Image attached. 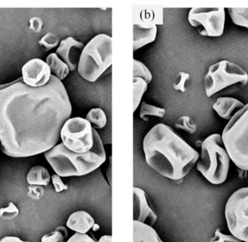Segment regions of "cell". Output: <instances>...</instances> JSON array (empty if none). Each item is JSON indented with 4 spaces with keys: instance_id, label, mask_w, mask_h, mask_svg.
<instances>
[{
    "instance_id": "f35d334b",
    "label": "cell",
    "mask_w": 248,
    "mask_h": 242,
    "mask_svg": "<svg viewBox=\"0 0 248 242\" xmlns=\"http://www.w3.org/2000/svg\"><path fill=\"white\" fill-rule=\"evenodd\" d=\"M238 170V176L240 179H246L248 177V172L246 170H242V169L237 168Z\"/></svg>"
},
{
    "instance_id": "8fae6325",
    "label": "cell",
    "mask_w": 248,
    "mask_h": 242,
    "mask_svg": "<svg viewBox=\"0 0 248 242\" xmlns=\"http://www.w3.org/2000/svg\"><path fill=\"white\" fill-rule=\"evenodd\" d=\"M21 78L31 88L45 87L52 77L50 68L45 61L39 58L30 60L21 68Z\"/></svg>"
},
{
    "instance_id": "2e32d148",
    "label": "cell",
    "mask_w": 248,
    "mask_h": 242,
    "mask_svg": "<svg viewBox=\"0 0 248 242\" xmlns=\"http://www.w3.org/2000/svg\"><path fill=\"white\" fill-rule=\"evenodd\" d=\"M95 224L94 218L88 212L84 211H77L71 214L66 222L69 229L78 234H88Z\"/></svg>"
},
{
    "instance_id": "cb8c5ba5",
    "label": "cell",
    "mask_w": 248,
    "mask_h": 242,
    "mask_svg": "<svg viewBox=\"0 0 248 242\" xmlns=\"http://www.w3.org/2000/svg\"><path fill=\"white\" fill-rule=\"evenodd\" d=\"M86 119L94 125L93 128L102 129L107 124V116L101 108H93L88 112Z\"/></svg>"
},
{
    "instance_id": "30bf717a",
    "label": "cell",
    "mask_w": 248,
    "mask_h": 242,
    "mask_svg": "<svg viewBox=\"0 0 248 242\" xmlns=\"http://www.w3.org/2000/svg\"><path fill=\"white\" fill-rule=\"evenodd\" d=\"M188 21L201 36L220 37L225 29L226 8L192 7L188 14Z\"/></svg>"
},
{
    "instance_id": "ba28073f",
    "label": "cell",
    "mask_w": 248,
    "mask_h": 242,
    "mask_svg": "<svg viewBox=\"0 0 248 242\" xmlns=\"http://www.w3.org/2000/svg\"><path fill=\"white\" fill-rule=\"evenodd\" d=\"M224 215L230 234L248 242V186L237 189L229 197Z\"/></svg>"
},
{
    "instance_id": "5bb4252c",
    "label": "cell",
    "mask_w": 248,
    "mask_h": 242,
    "mask_svg": "<svg viewBox=\"0 0 248 242\" xmlns=\"http://www.w3.org/2000/svg\"><path fill=\"white\" fill-rule=\"evenodd\" d=\"M133 25L153 27L163 24V7L156 6H134Z\"/></svg>"
},
{
    "instance_id": "ac0fdd59",
    "label": "cell",
    "mask_w": 248,
    "mask_h": 242,
    "mask_svg": "<svg viewBox=\"0 0 248 242\" xmlns=\"http://www.w3.org/2000/svg\"><path fill=\"white\" fill-rule=\"evenodd\" d=\"M133 242H164L157 231L147 224L133 221Z\"/></svg>"
},
{
    "instance_id": "8d00e7d4",
    "label": "cell",
    "mask_w": 248,
    "mask_h": 242,
    "mask_svg": "<svg viewBox=\"0 0 248 242\" xmlns=\"http://www.w3.org/2000/svg\"><path fill=\"white\" fill-rule=\"evenodd\" d=\"M0 242H26L23 241V240H20V238L17 237H10V236H8V237H4L0 240Z\"/></svg>"
},
{
    "instance_id": "52a82bcc",
    "label": "cell",
    "mask_w": 248,
    "mask_h": 242,
    "mask_svg": "<svg viewBox=\"0 0 248 242\" xmlns=\"http://www.w3.org/2000/svg\"><path fill=\"white\" fill-rule=\"evenodd\" d=\"M221 137L231 161L248 171V103L227 122Z\"/></svg>"
},
{
    "instance_id": "83f0119b",
    "label": "cell",
    "mask_w": 248,
    "mask_h": 242,
    "mask_svg": "<svg viewBox=\"0 0 248 242\" xmlns=\"http://www.w3.org/2000/svg\"><path fill=\"white\" fill-rule=\"evenodd\" d=\"M60 39L56 35L52 33H47L42 36L39 41V46L43 47L46 51H49L60 45Z\"/></svg>"
},
{
    "instance_id": "5b68a950",
    "label": "cell",
    "mask_w": 248,
    "mask_h": 242,
    "mask_svg": "<svg viewBox=\"0 0 248 242\" xmlns=\"http://www.w3.org/2000/svg\"><path fill=\"white\" fill-rule=\"evenodd\" d=\"M248 84L247 71L227 60L210 65L204 77V88L208 98L219 93L236 92L244 89Z\"/></svg>"
},
{
    "instance_id": "f546056e",
    "label": "cell",
    "mask_w": 248,
    "mask_h": 242,
    "mask_svg": "<svg viewBox=\"0 0 248 242\" xmlns=\"http://www.w3.org/2000/svg\"><path fill=\"white\" fill-rule=\"evenodd\" d=\"M19 215V209L13 202H9L5 208H0V218L1 219L13 220Z\"/></svg>"
},
{
    "instance_id": "836d02e7",
    "label": "cell",
    "mask_w": 248,
    "mask_h": 242,
    "mask_svg": "<svg viewBox=\"0 0 248 242\" xmlns=\"http://www.w3.org/2000/svg\"><path fill=\"white\" fill-rule=\"evenodd\" d=\"M43 20L40 17H37V16H34V17H31L29 20V29L32 30V31L34 32V33H40L42 31V29H43Z\"/></svg>"
},
{
    "instance_id": "e575fe53",
    "label": "cell",
    "mask_w": 248,
    "mask_h": 242,
    "mask_svg": "<svg viewBox=\"0 0 248 242\" xmlns=\"http://www.w3.org/2000/svg\"><path fill=\"white\" fill-rule=\"evenodd\" d=\"M51 179H52V183H53L55 192H56L57 193H60V192H62V191L67 190V189H68V185L65 184V183L62 182L61 176H58V175H52Z\"/></svg>"
},
{
    "instance_id": "277c9868",
    "label": "cell",
    "mask_w": 248,
    "mask_h": 242,
    "mask_svg": "<svg viewBox=\"0 0 248 242\" xmlns=\"http://www.w3.org/2000/svg\"><path fill=\"white\" fill-rule=\"evenodd\" d=\"M230 162L221 134H211L202 141L197 170L211 184H222L227 181Z\"/></svg>"
},
{
    "instance_id": "7c38bea8",
    "label": "cell",
    "mask_w": 248,
    "mask_h": 242,
    "mask_svg": "<svg viewBox=\"0 0 248 242\" xmlns=\"http://www.w3.org/2000/svg\"><path fill=\"white\" fill-rule=\"evenodd\" d=\"M133 221L152 227L157 219V215L149 204L147 194L139 187L133 188Z\"/></svg>"
},
{
    "instance_id": "d6a6232c",
    "label": "cell",
    "mask_w": 248,
    "mask_h": 242,
    "mask_svg": "<svg viewBox=\"0 0 248 242\" xmlns=\"http://www.w3.org/2000/svg\"><path fill=\"white\" fill-rule=\"evenodd\" d=\"M66 242H97V241L91 233L84 234L76 233L72 237H70Z\"/></svg>"
},
{
    "instance_id": "4dcf8cb0",
    "label": "cell",
    "mask_w": 248,
    "mask_h": 242,
    "mask_svg": "<svg viewBox=\"0 0 248 242\" xmlns=\"http://www.w3.org/2000/svg\"><path fill=\"white\" fill-rule=\"evenodd\" d=\"M210 242H243L241 240L234 237L232 234H227L223 232L222 228H218L216 230L214 237Z\"/></svg>"
},
{
    "instance_id": "44dd1931",
    "label": "cell",
    "mask_w": 248,
    "mask_h": 242,
    "mask_svg": "<svg viewBox=\"0 0 248 242\" xmlns=\"http://www.w3.org/2000/svg\"><path fill=\"white\" fill-rule=\"evenodd\" d=\"M148 84L142 78H133V112H135L141 103V99L147 90Z\"/></svg>"
},
{
    "instance_id": "d4e9b609",
    "label": "cell",
    "mask_w": 248,
    "mask_h": 242,
    "mask_svg": "<svg viewBox=\"0 0 248 242\" xmlns=\"http://www.w3.org/2000/svg\"><path fill=\"white\" fill-rule=\"evenodd\" d=\"M133 78H140L144 79L147 84L153 80V74L149 68L141 61L133 60Z\"/></svg>"
},
{
    "instance_id": "603a6c76",
    "label": "cell",
    "mask_w": 248,
    "mask_h": 242,
    "mask_svg": "<svg viewBox=\"0 0 248 242\" xmlns=\"http://www.w3.org/2000/svg\"><path fill=\"white\" fill-rule=\"evenodd\" d=\"M166 113V110L161 107L147 104L144 102H141L140 104V117L143 121H148L149 116H155V117L163 119Z\"/></svg>"
},
{
    "instance_id": "6da1fadb",
    "label": "cell",
    "mask_w": 248,
    "mask_h": 242,
    "mask_svg": "<svg viewBox=\"0 0 248 242\" xmlns=\"http://www.w3.org/2000/svg\"><path fill=\"white\" fill-rule=\"evenodd\" d=\"M72 105L62 81L52 75L40 88L21 77L0 85V148L8 157H32L49 151L61 139Z\"/></svg>"
},
{
    "instance_id": "ab89813d",
    "label": "cell",
    "mask_w": 248,
    "mask_h": 242,
    "mask_svg": "<svg viewBox=\"0 0 248 242\" xmlns=\"http://www.w3.org/2000/svg\"><path fill=\"white\" fill-rule=\"evenodd\" d=\"M100 226L98 225L97 224H94V226H93V229L94 231H99V229H100Z\"/></svg>"
},
{
    "instance_id": "484cf974",
    "label": "cell",
    "mask_w": 248,
    "mask_h": 242,
    "mask_svg": "<svg viewBox=\"0 0 248 242\" xmlns=\"http://www.w3.org/2000/svg\"><path fill=\"white\" fill-rule=\"evenodd\" d=\"M175 127L178 129L183 130L189 134H195L198 129V126L195 121L187 116H182L179 117L175 122Z\"/></svg>"
},
{
    "instance_id": "9c48e42d",
    "label": "cell",
    "mask_w": 248,
    "mask_h": 242,
    "mask_svg": "<svg viewBox=\"0 0 248 242\" xmlns=\"http://www.w3.org/2000/svg\"><path fill=\"white\" fill-rule=\"evenodd\" d=\"M93 129V125L87 119L71 118L64 123L61 129V141L73 152H88L94 146Z\"/></svg>"
},
{
    "instance_id": "4316f807",
    "label": "cell",
    "mask_w": 248,
    "mask_h": 242,
    "mask_svg": "<svg viewBox=\"0 0 248 242\" xmlns=\"http://www.w3.org/2000/svg\"><path fill=\"white\" fill-rule=\"evenodd\" d=\"M68 234V230L65 227H60L55 231L43 236L41 242H65Z\"/></svg>"
},
{
    "instance_id": "7402d4cb",
    "label": "cell",
    "mask_w": 248,
    "mask_h": 242,
    "mask_svg": "<svg viewBox=\"0 0 248 242\" xmlns=\"http://www.w3.org/2000/svg\"><path fill=\"white\" fill-rule=\"evenodd\" d=\"M229 15L234 24L248 30V8L246 7H228Z\"/></svg>"
},
{
    "instance_id": "8992f818",
    "label": "cell",
    "mask_w": 248,
    "mask_h": 242,
    "mask_svg": "<svg viewBox=\"0 0 248 242\" xmlns=\"http://www.w3.org/2000/svg\"><path fill=\"white\" fill-rule=\"evenodd\" d=\"M112 65V37L100 33L84 46L79 62L78 73L89 82H95Z\"/></svg>"
},
{
    "instance_id": "74e56055",
    "label": "cell",
    "mask_w": 248,
    "mask_h": 242,
    "mask_svg": "<svg viewBox=\"0 0 248 242\" xmlns=\"http://www.w3.org/2000/svg\"><path fill=\"white\" fill-rule=\"evenodd\" d=\"M97 242H112L111 235H104Z\"/></svg>"
},
{
    "instance_id": "ffe728a7",
    "label": "cell",
    "mask_w": 248,
    "mask_h": 242,
    "mask_svg": "<svg viewBox=\"0 0 248 242\" xmlns=\"http://www.w3.org/2000/svg\"><path fill=\"white\" fill-rule=\"evenodd\" d=\"M46 62L50 68L52 75L62 81L65 79L70 73V69L66 63L63 62L56 53H51L48 55Z\"/></svg>"
},
{
    "instance_id": "e0dca14e",
    "label": "cell",
    "mask_w": 248,
    "mask_h": 242,
    "mask_svg": "<svg viewBox=\"0 0 248 242\" xmlns=\"http://www.w3.org/2000/svg\"><path fill=\"white\" fill-rule=\"evenodd\" d=\"M157 27L133 25V50H138L143 46L155 42L157 37Z\"/></svg>"
},
{
    "instance_id": "4fadbf2b",
    "label": "cell",
    "mask_w": 248,
    "mask_h": 242,
    "mask_svg": "<svg viewBox=\"0 0 248 242\" xmlns=\"http://www.w3.org/2000/svg\"><path fill=\"white\" fill-rule=\"evenodd\" d=\"M85 45L78 42L75 38L68 36L61 41L55 53L67 64L70 71H74L78 68L81 52Z\"/></svg>"
},
{
    "instance_id": "7a4b0ae2",
    "label": "cell",
    "mask_w": 248,
    "mask_h": 242,
    "mask_svg": "<svg viewBox=\"0 0 248 242\" xmlns=\"http://www.w3.org/2000/svg\"><path fill=\"white\" fill-rule=\"evenodd\" d=\"M146 163L157 173L181 183L197 164L200 153L170 126L158 123L143 140Z\"/></svg>"
},
{
    "instance_id": "3957f363",
    "label": "cell",
    "mask_w": 248,
    "mask_h": 242,
    "mask_svg": "<svg viewBox=\"0 0 248 242\" xmlns=\"http://www.w3.org/2000/svg\"><path fill=\"white\" fill-rule=\"evenodd\" d=\"M93 132L94 146L88 152H73L61 143L44 153L55 174L61 178L86 176L98 169L106 161L107 155L103 140L95 128Z\"/></svg>"
},
{
    "instance_id": "d590c367",
    "label": "cell",
    "mask_w": 248,
    "mask_h": 242,
    "mask_svg": "<svg viewBox=\"0 0 248 242\" xmlns=\"http://www.w3.org/2000/svg\"><path fill=\"white\" fill-rule=\"evenodd\" d=\"M109 166L108 168L107 169L106 171V175H107L108 180L109 184L111 186L112 183V157L110 156L109 157Z\"/></svg>"
},
{
    "instance_id": "9a60e30c",
    "label": "cell",
    "mask_w": 248,
    "mask_h": 242,
    "mask_svg": "<svg viewBox=\"0 0 248 242\" xmlns=\"http://www.w3.org/2000/svg\"><path fill=\"white\" fill-rule=\"evenodd\" d=\"M246 105L234 97H220L214 102L213 110L224 120L230 121Z\"/></svg>"
},
{
    "instance_id": "f1b7e54d",
    "label": "cell",
    "mask_w": 248,
    "mask_h": 242,
    "mask_svg": "<svg viewBox=\"0 0 248 242\" xmlns=\"http://www.w3.org/2000/svg\"><path fill=\"white\" fill-rule=\"evenodd\" d=\"M190 75L188 73L181 71L176 76V81L173 84V90L180 92H186L187 90V84L190 81Z\"/></svg>"
},
{
    "instance_id": "d6986e66",
    "label": "cell",
    "mask_w": 248,
    "mask_h": 242,
    "mask_svg": "<svg viewBox=\"0 0 248 242\" xmlns=\"http://www.w3.org/2000/svg\"><path fill=\"white\" fill-rule=\"evenodd\" d=\"M26 181L29 185L47 186L50 182L51 176L46 167L42 166H35L28 173Z\"/></svg>"
},
{
    "instance_id": "1f68e13d",
    "label": "cell",
    "mask_w": 248,
    "mask_h": 242,
    "mask_svg": "<svg viewBox=\"0 0 248 242\" xmlns=\"http://www.w3.org/2000/svg\"><path fill=\"white\" fill-rule=\"evenodd\" d=\"M45 195V189L42 186L29 185L28 187V196L31 199L38 200Z\"/></svg>"
}]
</instances>
